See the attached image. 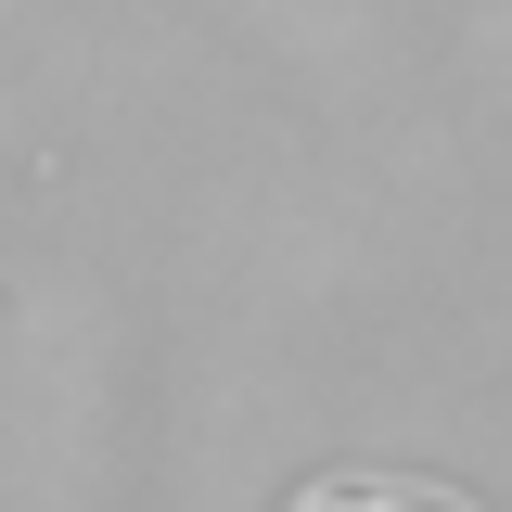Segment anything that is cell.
Segmentation results:
<instances>
[{"label": "cell", "mask_w": 512, "mask_h": 512, "mask_svg": "<svg viewBox=\"0 0 512 512\" xmlns=\"http://www.w3.org/2000/svg\"><path fill=\"white\" fill-rule=\"evenodd\" d=\"M282 512H487L461 474H423V461H333V474H308Z\"/></svg>", "instance_id": "6da1fadb"}]
</instances>
